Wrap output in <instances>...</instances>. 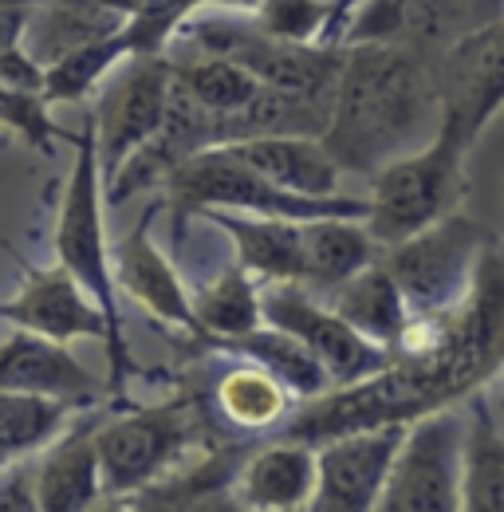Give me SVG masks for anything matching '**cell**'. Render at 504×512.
Here are the masks:
<instances>
[{"label": "cell", "mask_w": 504, "mask_h": 512, "mask_svg": "<svg viewBox=\"0 0 504 512\" xmlns=\"http://www.w3.org/2000/svg\"><path fill=\"white\" fill-rule=\"evenodd\" d=\"M260 312L268 327L296 335L315 359L327 367L331 386H355L375 379L390 363V351L363 339L347 320H339L323 296L304 284H260Z\"/></svg>", "instance_id": "10"}, {"label": "cell", "mask_w": 504, "mask_h": 512, "mask_svg": "<svg viewBox=\"0 0 504 512\" xmlns=\"http://www.w3.org/2000/svg\"><path fill=\"white\" fill-rule=\"evenodd\" d=\"M123 60H130V48H126L123 32L119 36H107V40H95V44L63 56L56 67H48L44 99L48 103H75V99L91 95L99 83H107V75L123 64Z\"/></svg>", "instance_id": "31"}, {"label": "cell", "mask_w": 504, "mask_h": 512, "mask_svg": "<svg viewBox=\"0 0 504 512\" xmlns=\"http://www.w3.org/2000/svg\"><path fill=\"white\" fill-rule=\"evenodd\" d=\"M0 130L20 134L36 150H48L52 138L60 134L48 119V99L44 95H28V91H16L8 83H0Z\"/></svg>", "instance_id": "33"}, {"label": "cell", "mask_w": 504, "mask_h": 512, "mask_svg": "<svg viewBox=\"0 0 504 512\" xmlns=\"http://www.w3.org/2000/svg\"><path fill=\"white\" fill-rule=\"evenodd\" d=\"M170 95H174V67L166 56H130L107 75L99 107L91 115L103 186L123 170L134 150H142L158 134L170 111Z\"/></svg>", "instance_id": "9"}, {"label": "cell", "mask_w": 504, "mask_h": 512, "mask_svg": "<svg viewBox=\"0 0 504 512\" xmlns=\"http://www.w3.org/2000/svg\"><path fill=\"white\" fill-rule=\"evenodd\" d=\"M323 300H327V308L339 320H347L363 339H371V343L386 347V351L414 323L402 292H398V284H394V276L382 268V256L371 268H363L359 276H351L347 284H339L335 292H327Z\"/></svg>", "instance_id": "24"}, {"label": "cell", "mask_w": 504, "mask_h": 512, "mask_svg": "<svg viewBox=\"0 0 504 512\" xmlns=\"http://www.w3.org/2000/svg\"><path fill=\"white\" fill-rule=\"evenodd\" d=\"M0 390L60 398L71 406H91L95 394H99V383L67 351V343L12 327L0 339Z\"/></svg>", "instance_id": "15"}, {"label": "cell", "mask_w": 504, "mask_h": 512, "mask_svg": "<svg viewBox=\"0 0 504 512\" xmlns=\"http://www.w3.org/2000/svg\"><path fill=\"white\" fill-rule=\"evenodd\" d=\"M95 426L99 422H79L63 430L32 465L36 497L44 512H91L107 497L99 449H95Z\"/></svg>", "instance_id": "21"}, {"label": "cell", "mask_w": 504, "mask_h": 512, "mask_svg": "<svg viewBox=\"0 0 504 512\" xmlns=\"http://www.w3.org/2000/svg\"><path fill=\"white\" fill-rule=\"evenodd\" d=\"M504 375V241H489L465 300L434 320H414L390 347L375 379L304 402L280 438L319 446L339 434L410 426L426 414L465 406Z\"/></svg>", "instance_id": "1"}, {"label": "cell", "mask_w": 504, "mask_h": 512, "mask_svg": "<svg viewBox=\"0 0 504 512\" xmlns=\"http://www.w3.org/2000/svg\"><path fill=\"white\" fill-rule=\"evenodd\" d=\"M229 150L268 178L272 186L304 197H339L343 166L327 154L323 138H296V134H276V138H245L229 142Z\"/></svg>", "instance_id": "22"}, {"label": "cell", "mask_w": 504, "mask_h": 512, "mask_svg": "<svg viewBox=\"0 0 504 512\" xmlns=\"http://www.w3.org/2000/svg\"><path fill=\"white\" fill-rule=\"evenodd\" d=\"M213 347L225 351V355H237V359H245V363L264 367L276 383L288 386V394H292L300 406L323 398L327 390H335L327 367L315 359L296 335H288V331H280V327L260 323V327H252L249 335L221 339V343H213Z\"/></svg>", "instance_id": "25"}, {"label": "cell", "mask_w": 504, "mask_h": 512, "mask_svg": "<svg viewBox=\"0 0 504 512\" xmlns=\"http://www.w3.org/2000/svg\"><path fill=\"white\" fill-rule=\"evenodd\" d=\"M0 320L56 339V343H71V339H103L111 347V327L107 316L99 312V304L83 292V284L67 272V268H32L24 276V288L0 304Z\"/></svg>", "instance_id": "14"}, {"label": "cell", "mask_w": 504, "mask_h": 512, "mask_svg": "<svg viewBox=\"0 0 504 512\" xmlns=\"http://www.w3.org/2000/svg\"><path fill=\"white\" fill-rule=\"evenodd\" d=\"M71 410L75 406L60 398L0 390V465H16L52 446L67 430Z\"/></svg>", "instance_id": "29"}, {"label": "cell", "mask_w": 504, "mask_h": 512, "mask_svg": "<svg viewBox=\"0 0 504 512\" xmlns=\"http://www.w3.org/2000/svg\"><path fill=\"white\" fill-rule=\"evenodd\" d=\"M489 241L493 233L481 221L453 209L438 225L406 237L402 245L382 249V268L394 276L410 316L434 320L465 300Z\"/></svg>", "instance_id": "7"}, {"label": "cell", "mask_w": 504, "mask_h": 512, "mask_svg": "<svg viewBox=\"0 0 504 512\" xmlns=\"http://www.w3.org/2000/svg\"><path fill=\"white\" fill-rule=\"evenodd\" d=\"M56 260L67 268L83 292L99 304V312L107 316L111 327V379L115 390L123 386L130 371V355H126L123 320H119V288H115V272H111V249H107V229H103V166H99V146H95V123L87 119L83 134L75 138V166L67 178L60 205V221H56Z\"/></svg>", "instance_id": "4"}, {"label": "cell", "mask_w": 504, "mask_h": 512, "mask_svg": "<svg viewBox=\"0 0 504 512\" xmlns=\"http://www.w3.org/2000/svg\"><path fill=\"white\" fill-rule=\"evenodd\" d=\"M0 146H8V134H4V130H0Z\"/></svg>", "instance_id": "38"}, {"label": "cell", "mask_w": 504, "mask_h": 512, "mask_svg": "<svg viewBox=\"0 0 504 512\" xmlns=\"http://www.w3.org/2000/svg\"><path fill=\"white\" fill-rule=\"evenodd\" d=\"M166 197L178 217L225 209V213H252V217H284V221H323V217H351L367 221L371 205L367 197H304V193L280 190L268 178L249 170L229 146H213L193 154L166 178Z\"/></svg>", "instance_id": "3"}, {"label": "cell", "mask_w": 504, "mask_h": 512, "mask_svg": "<svg viewBox=\"0 0 504 512\" xmlns=\"http://www.w3.org/2000/svg\"><path fill=\"white\" fill-rule=\"evenodd\" d=\"M91 512H138V509H134V501H130V497H103Z\"/></svg>", "instance_id": "37"}, {"label": "cell", "mask_w": 504, "mask_h": 512, "mask_svg": "<svg viewBox=\"0 0 504 512\" xmlns=\"http://www.w3.org/2000/svg\"><path fill=\"white\" fill-rule=\"evenodd\" d=\"M189 300H193V316H197V339H205V343L249 335L252 327L264 323L260 280H252L237 260L229 268H221L209 284H201L197 296H189Z\"/></svg>", "instance_id": "28"}, {"label": "cell", "mask_w": 504, "mask_h": 512, "mask_svg": "<svg viewBox=\"0 0 504 512\" xmlns=\"http://www.w3.org/2000/svg\"><path fill=\"white\" fill-rule=\"evenodd\" d=\"M323 4H331V8H335V4H339V0H323Z\"/></svg>", "instance_id": "39"}, {"label": "cell", "mask_w": 504, "mask_h": 512, "mask_svg": "<svg viewBox=\"0 0 504 512\" xmlns=\"http://www.w3.org/2000/svg\"><path fill=\"white\" fill-rule=\"evenodd\" d=\"M126 20L130 16L115 0H40L28 8L20 48L28 60H36L48 71L60 64L63 56H71L95 40L119 36Z\"/></svg>", "instance_id": "18"}, {"label": "cell", "mask_w": 504, "mask_h": 512, "mask_svg": "<svg viewBox=\"0 0 504 512\" xmlns=\"http://www.w3.org/2000/svg\"><path fill=\"white\" fill-rule=\"evenodd\" d=\"M217 410L225 414V422L241 434H268V430H280L296 410L300 402L288 394V386L276 383L264 367L237 359L221 379H217Z\"/></svg>", "instance_id": "26"}, {"label": "cell", "mask_w": 504, "mask_h": 512, "mask_svg": "<svg viewBox=\"0 0 504 512\" xmlns=\"http://www.w3.org/2000/svg\"><path fill=\"white\" fill-rule=\"evenodd\" d=\"M213 229H221L233 245V260L260 284H300L304 272V221L284 217H252L209 209L197 213Z\"/></svg>", "instance_id": "20"}, {"label": "cell", "mask_w": 504, "mask_h": 512, "mask_svg": "<svg viewBox=\"0 0 504 512\" xmlns=\"http://www.w3.org/2000/svg\"><path fill=\"white\" fill-rule=\"evenodd\" d=\"M382 245L371 237L367 221H351V217H323V221H304V272L300 284L327 296L339 284H347L351 276H359L363 268H371Z\"/></svg>", "instance_id": "23"}, {"label": "cell", "mask_w": 504, "mask_h": 512, "mask_svg": "<svg viewBox=\"0 0 504 512\" xmlns=\"http://www.w3.org/2000/svg\"><path fill=\"white\" fill-rule=\"evenodd\" d=\"M331 4L323 0H256L252 24L280 44H323Z\"/></svg>", "instance_id": "32"}, {"label": "cell", "mask_w": 504, "mask_h": 512, "mask_svg": "<svg viewBox=\"0 0 504 512\" xmlns=\"http://www.w3.org/2000/svg\"><path fill=\"white\" fill-rule=\"evenodd\" d=\"M0 512H44L36 497V477L32 465L16 461L0 473Z\"/></svg>", "instance_id": "34"}, {"label": "cell", "mask_w": 504, "mask_h": 512, "mask_svg": "<svg viewBox=\"0 0 504 512\" xmlns=\"http://www.w3.org/2000/svg\"><path fill=\"white\" fill-rule=\"evenodd\" d=\"M150 221H154V209L142 213V221L126 233L123 241H119V249H115V256H111L115 288H123L130 300H138L154 320L197 335L193 300H189L178 268H174V264L166 260V253L150 241Z\"/></svg>", "instance_id": "16"}, {"label": "cell", "mask_w": 504, "mask_h": 512, "mask_svg": "<svg viewBox=\"0 0 504 512\" xmlns=\"http://www.w3.org/2000/svg\"><path fill=\"white\" fill-rule=\"evenodd\" d=\"M504 107V16L441 52V130L465 150Z\"/></svg>", "instance_id": "12"}, {"label": "cell", "mask_w": 504, "mask_h": 512, "mask_svg": "<svg viewBox=\"0 0 504 512\" xmlns=\"http://www.w3.org/2000/svg\"><path fill=\"white\" fill-rule=\"evenodd\" d=\"M441 130V52L414 44H347L335 79L327 154L343 174L375 178Z\"/></svg>", "instance_id": "2"}, {"label": "cell", "mask_w": 504, "mask_h": 512, "mask_svg": "<svg viewBox=\"0 0 504 512\" xmlns=\"http://www.w3.org/2000/svg\"><path fill=\"white\" fill-rule=\"evenodd\" d=\"M359 4L363 0H339L335 8H331V20H327V32H323V44L327 48H339V36H343V28H347V20L359 12Z\"/></svg>", "instance_id": "36"}, {"label": "cell", "mask_w": 504, "mask_h": 512, "mask_svg": "<svg viewBox=\"0 0 504 512\" xmlns=\"http://www.w3.org/2000/svg\"><path fill=\"white\" fill-rule=\"evenodd\" d=\"M504 16V0H363L347 20V44H414L445 52L461 36L489 28Z\"/></svg>", "instance_id": "11"}, {"label": "cell", "mask_w": 504, "mask_h": 512, "mask_svg": "<svg viewBox=\"0 0 504 512\" xmlns=\"http://www.w3.org/2000/svg\"><path fill=\"white\" fill-rule=\"evenodd\" d=\"M252 446H209L205 453L189 457L186 465H178L174 473H166L162 481L146 485L142 493H134V509L138 512H245L233 481L245 465Z\"/></svg>", "instance_id": "17"}, {"label": "cell", "mask_w": 504, "mask_h": 512, "mask_svg": "<svg viewBox=\"0 0 504 512\" xmlns=\"http://www.w3.org/2000/svg\"><path fill=\"white\" fill-rule=\"evenodd\" d=\"M201 438H205L201 410H197V402H186V398L99 422L95 449H99L107 497H134L146 485L162 481L166 473L186 465L189 457L213 446V442L201 446Z\"/></svg>", "instance_id": "5"}, {"label": "cell", "mask_w": 504, "mask_h": 512, "mask_svg": "<svg viewBox=\"0 0 504 512\" xmlns=\"http://www.w3.org/2000/svg\"><path fill=\"white\" fill-rule=\"evenodd\" d=\"M170 67H174L178 87H186L189 99H197L213 115L241 111L264 87L252 71H245L233 60H217V56H186V60H170Z\"/></svg>", "instance_id": "30"}, {"label": "cell", "mask_w": 504, "mask_h": 512, "mask_svg": "<svg viewBox=\"0 0 504 512\" xmlns=\"http://www.w3.org/2000/svg\"><path fill=\"white\" fill-rule=\"evenodd\" d=\"M465 457H461V512H504V430L485 398L465 402Z\"/></svg>", "instance_id": "27"}, {"label": "cell", "mask_w": 504, "mask_h": 512, "mask_svg": "<svg viewBox=\"0 0 504 512\" xmlns=\"http://www.w3.org/2000/svg\"><path fill=\"white\" fill-rule=\"evenodd\" d=\"M465 406H449L406 426L375 512H461Z\"/></svg>", "instance_id": "8"}, {"label": "cell", "mask_w": 504, "mask_h": 512, "mask_svg": "<svg viewBox=\"0 0 504 512\" xmlns=\"http://www.w3.org/2000/svg\"><path fill=\"white\" fill-rule=\"evenodd\" d=\"M406 426H375L315 446V497L308 512H375Z\"/></svg>", "instance_id": "13"}, {"label": "cell", "mask_w": 504, "mask_h": 512, "mask_svg": "<svg viewBox=\"0 0 504 512\" xmlns=\"http://www.w3.org/2000/svg\"><path fill=\"white\" fill-rule=\"evenodd\" d=\"M28 8L32 4H0V56L20 44L24 24H28Z\"/></svg>", "instance_id": "35"}, {"label": "cell", "mask_w": 504, "mask_h": 512, "mask_svg": "<svg viewBox=\"0 0 504 512\" xmlns=\"http://www.w3.org/2000/svg\"><path fill=\"white\" fill-rule=\"evenodd\" d=\"M233 493L245 512H308L315 497V449L292 438L256 446L233 481Z\"/></svg>", "instance_id": "19"}, {"label": "cell", "mask_w": 504, "mask_h": 512, "mask_svg": "<svg viewBox=\"0 0 504 512\" xmlns=\"http://www.w3.org/2000/svg\"><path fill=\"white\" fill-rule=\"evenodd\" d=\"M465 146L438 130V138L406 158H394L371 178L367 229L382 249L449 217L465 193Z\"/></svg>", "instance_id": "6"}]
</instances>
